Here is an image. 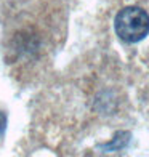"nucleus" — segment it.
I'll return each instance as SVG.
<instances>
[{"label": "nucleus", "instance_id": "1", "mask_svg": "<svg viewBox=\"0 0 149 157\" xmlns=\"http://www.w3.org/2000/svg\"><path fill=\"white\" fill-rule=\"evenodd\" d=\"M114 26L124 42L136 44L149 34V15L138 6H125L117 13Z\"/></svg>", "mask_w": 149, "mask_h": 157}, {"label": "nucleus", "instance_id": "2", "mask_svg": "<svg viewBox=\"0 0 149 157\" xmlns=\"http://www.w3.org/2000/svg\"><path fill=\"white\" fill-rule=\"evenodd\" d=\"M5 128H6V116L3 112H0V136L5 133Z\"/></svg>", "mask_w": 149, "mask_h": 157}]
</instances>
